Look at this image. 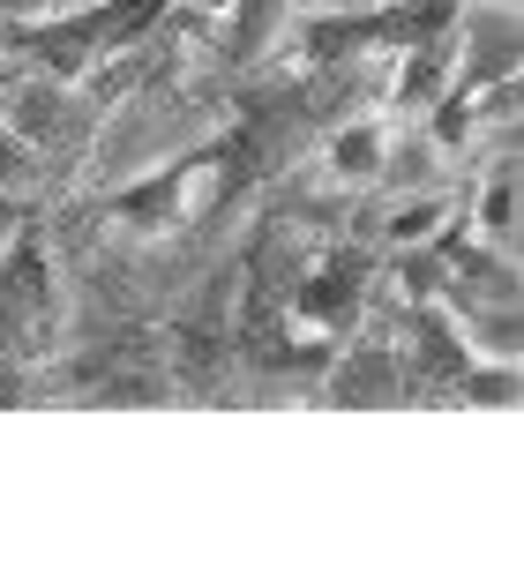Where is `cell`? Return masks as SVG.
Instances as JSON below:
<instances>
[{
	"instance_id": "6da1fadb",
	"label": "cell",
	"mask_w": 524,
	"mask_h": 561,
	"mask_svg": "<svg viewBox=\"0 0 524 561\" xmlns=\"http://www.w3.org/2000/svg\"><path fill=\"white\" fill-rule=\"evenodd\" d=\"M218 187H225V158L218 150H187L173 165H150L128 187H113L105 195V225L121 240H173V232H187L218 203Z\"/></svg>"
},
{
	"instance_id": "7a4b0ae2",
	"label": "cell",
	"mask_w": 524,
	"mask_h": 561,
	"mask_svg": "<svg viewBox=\"0 0 524 561\" xmlns=\"http://www.w3.org/2000/svg\"><path fill=\"white\" fill-rule=\"evenodd\" d=\"M68 330V293H60V262L45 255L38 232H23L0 262V345L8 352H45Z\"/></svg>"
},
{
	"instance_id": "3957f363",
	"label": "cell",
	"mask_w": 524,
	"mask_h": 561,
	"mask_svg": "<svg viewBox=\"0 0 524 561\" xmlns=\"http://www.w3.org/2000/svg\"><path fill=\"white\" fill-rule=\"evenodd\" d=\"M352 314H360V262H345V255L315 262L300 277V293H293V337H307V345H345Z\"/></svg>"
},
{
	"instance_id": "277c9868",
	"label": "cell",
	"mask_w": 524,
	"mask_h": 561,
	"mask_svg": "<svg viewBox=\"0 0 524 561\" xmlns=\"http://www.w3.org/2000/svg\"><path fill=\"white\" fill-rule=\"evenodd\" d=\"M397 128H405V121H397L390 105L338 121V128L322 135V173L338 180V187H375V180L390 173V158H397Z\"/></svg>"
},
{
	"instance_id": "5b68a950",
	"label": "cell",
	"mask_w": 524,
	"mask_h": 561,
	"mask_svg": "<svg viewBox=\"0 0 524 561\" xmlns=\"http://www.w3.org/2000/svg\"><path fill=\"white\" fill-rule=\"evenodd\" d=\"M457 90V31H420L405 38V60H397V83H390V113L397 121H428L442 98Z\"/></svg>"
},
{
	"instance_id": "8992f818",
	"label": "cell",
	"mask_w": 524,
	"mask_h": 561,
	"mask_svg": "<svg viewBox=\"0 0 524 561\" xmlns=\"http://www.w3.org/2000/svg\"><path fill=\"white\" fill-rule=\"evenodd\" d=\"M472 240H494V248L517 240V165H510V158L487 173L480 203H472Z\"/></svg>"
},
{
	"instance_id": "52a82bcc",
	"label": "cell",
	"mask_w": 524,
	"mask_h": 561,
	"mask_svg": "<svg viewBox=\"0 0 524 561\" xmlns=\"http://www.w3.org/2000/svg\"><path fill=\"white\" fill-rule=\"evenodd\" d=\"M383 232H390L397 248H435V240H449V203H442V195H412V203L390 210Z\"/></svg>"
},
{
	"instance_id": "ba28073f",
	"label": "cell",
	"mask_w": 524,
	"mask_h": 561,
	"mask_svg": "<svg viewBox=\"0 0 524 561\" xmlns=\"http://www.w3.org/2000/svg\"><path fill=\"white\" fill-rule=\"evenodd\" d=\"M68 8H83V0H0V15H8V23H23V31H45V23H60Z\"/></svg>"
}]
</instances>
